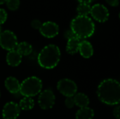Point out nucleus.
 I'll return each instance as SVG.
<instances>
[{"label":"nucleus","instance_id":"28","mask_svg":"<svg viewBox=\"0 0 120 119\" xmlns=\"http://www.w3.org/2000/svg\"><path fill=\"white\" fill-rule=\"evenodd\" d=\"M6 0H0V5L6 3Z\"/></svg>","mask_w":120,"mask_h":119},{"label":"nucleus","instance_id":"5","mask_svg":"<svg viewBox=\"0 0 120 119\" xmlns=\"http://www.w3.org/2000/svg\"><path fill=\"white\" fill-rule=\"evenodd\" d=\"M15 34L10 30H4L0 33V46L8 51L14 50L18 45Z\"/></svg>","mask_w":120,"mask_h":119},{"label":"nucleus","instance_id":"10","mask_svg":"<svg viewBox=\"0 0 120 119\" xmlns=\"http://www.w3.org/2000/svg\"><path fill=\"white\" fill-rule=\"evenodd\" d=\"M39 30L40 34L43 36L50 39V38H53L58 34L59 27L56 22L51 21H47L42 23Z\"/></svg>","mask_w":120,"mask_h":119},{"label":"nucleus","instance_id":"3","mask_svg":"<svg viewBox=\"0 0 120 119\" xmlns=\"http://www.w3.org/2000/svg\"><path fill=\"white\" fill-rule=\"evenodd\" d=\"M60 50L59 48L54 44L46 46L39 52L37 61L40 67L46 69L55 68L60 60Z\"/></svg>","mask_w":120,"mask_h":119},{"label":"nucleus","instance_id":"11","mask_svg":"<svg viewBox=\"0 0 120 119\" xmlns=\"http://www.w3.org/2000/svg\"><path fill=\"white\" fill-rule=\"evenodd\" d=\"M78 52L84 58H90L94 54V48L89 41L83 40L80 41Z\"/></svg>","mask_w":120,"mask_h":119},{"label":"nucleus","instance_id":"20","mask_svg":"<svg viewBox=\"0 0 120 119\" xmlns=\"http://www.w3.org/2000/svg\"><path fill=\"white\" fill-rule=\"evenodd\" d=\"M6 4L9 10L15 11L19 7L20 0H6Z\"/></svg>","mask_w":120,"mask_h":119},{"label":"nucleus","instance_id":"12","mask_svg":"<svg viewBox=\"0 0 120 119\" xmlns=\"http://www.w3.org/2000/svg\"><path fill=\"white\" fill-rule=\"evenodd\" d=\"M7 64L11 67L18 66L22 61V55L15 50H12L8 52L6 58Z\"/></svg>","mask_w":120,"mask_h":119},{"label":"nucleus","instance_id":"6","mask_svg":"<svg viewBox=\"0 0 120 119\" xmlns=\"http://www.w3.org/2000/svg\"><path fill=\"white\" fill-rule=\"evenodd\" d=\"M57 89L66 97H73L77 91V86L75 82L69 79H60L57 83Z\"/></svg>","mask_w":120,"mask_h":119},{"label":"nucleus","instance_id":"24","mask_svg":"<svg viewBox=\"0 0 120 119\" xmlns=\"http://www.w3.org/2000/svg\"><path fill=\"white\" fill-rule=\"evenodd\" d=\"M75 35L74 34L73 32L70 29H68L66 30L65 32H64V37L66 39H72L73 37H75Z\"/></svg>","mask_w":120,"mask_h":119},{"label":"nucleus","instance_id":"14","mask_svg":"<svg viewBox=\"0 0 120 119\" xmlns=\"http://www.w3.org/2000/svg\"><path fill=\"white\" fill-rule=\"evenodd\" d=\"M80 39L76 36L68 40L66 45V51L70 55H74L79 51V46L80 43Z\"/></svg>","mask_w":120,"mask_h":119},{"label":"nucleus","instance_id":"23","mask_svg":"<svg viewBox=\"0 0 120 119\" xmlns=\"http://www.w3.org/2000/svg\"><path fill=\"white\" fill-rule=\"evenodd\" d=\"M42 23L41 22L40 20H33L31 22V26L32 28L35 29H39L41 26Z\"/></svg>","mask_w":120,"mask_h":119},{"label":"nucleus","instance_id":"30","mask_svg":"<svg viewBox=\"0 0 120 119\" xmlns=\"http://www.w3.org/2000/svg\"><path fill=\"white\" fill-rule=\"evenodd\" d=\"M0 97H1V91H0Z\"/></svg>","mask_w":120,"mask_h":119},{"label":"nucleus","instance_id":"8","mask_svg":"<svg viewBox=\"0 0 120 119\" xmlns=\"http://www.w3.org/2000/svg\"><path fill=\"white\" fill-rule=\"evenodd\" d=\"M92 18L99 22H105L109 18V11L108 8L103 4H96L91 7V12Z\"/></svg>","mask_w":120,"mask_h":119},{"label":"nucleus","instance_id":"27","mask_svg":"<svg viewBox=\"0 0 120 119\" xmlns=\"http://www.w3.org/2000/svg\"><path fill=\"white\" fill-rule=\"evenodd\" d=\"M78 1L79 3H84V4H88L94 1V0H78Z\"/></svg>","mask_w":120,"mask_h":119},{"label":"nucleus","instance_id":"18","mask_svg":"<svg viewBox=\"0 0 120 119\" xmlns=\"http://www.w3.org/2000/svg\"><path fill=\"white\" fill-rule=\"evenodd\" d=\"M20 109L24 111H29L33 109L34 106V102L32 97H24L19 102Z\"/></svg>","mask_w":120,"mask_h":119},{"label":"nucleus","instance_id":"9","mask_svg":"<svg viewBox=\"0 0 120 119\" xmlns=\"http://www.w3.org/2000/svg\"><path fill=\"white\" fill-rule=\"evenodd\" d=\"M20 109L19 105L13 102H9L5 104L2 110V116L4 119H16L20 115Z\"/></svg>","mask_w":120,"mask_h":119},{"label":"nucleus","instance_id":"21","mask_svg":"<svg viewBox=\"0 0 120 119\" xmlns=\"http://www.w3.org/2000/svg\"><path fill=\"white\" fill-rule=\"evenodd\" d=\"M65 105L67 107V108L68 109H72L74 107L75 105V102H74V99L73 97H66L65 101Z\"/></svg>","mask_w":120,"mask_h":119},{"label":"nucleus","instance_id":"17","mask_svg":"<svg viewBox=\"0 0 120 119\" xmlns=\"http://www.w3.org/2000/svg\"><path fill=\"white\" fill-rule=\"evenodd\" d=\"M15 50L22 56V55L27 56V55H29L32 53V46L29 43L22 41V42H20V43H18Z\"/></svg>","mask_w":120,"mask_h":119},{"label":"nucleus","instance_id":"2","mask_svg":"<svg viewBox=\"0 0 120 119\" xmlns=\"http://www.w3.org/2000/svg\"><path fill=\"white\" fill-rule=\"evenodd\" d=\"M70 29L76 37L84 39L91 37L95 32V25L88 16L77 15L70 23Z\"/></svg>","mask_w":120,"mask_h":119},{"label":"nucleus","instance_id":"1","mask_svg":"<svg viewBox=\"0 0 120 119\" xmlns=\"http://www.w3.org/2000/svg\"><path fill=\"white\" fill-rule=\"evenodd\" d=\"M100 101L108 105H117L120 101V83L112 79H105L101 82L97 90Z\"/></svg>","mask_w":120,"mask_h":119},{"label":"nucleus","instance_id":"26","mask_svg":"<svg viewBox=\"0 0 120 119\" xmlns=\"http://www.w3.org/2000/svg\"><path fill=\"white\" fill-rule=\"evenodd\" d=\"M106 2L111 6H117L119 5V0H106Z\"/></svg>","mask_w":120,"mask_h":119},{"label":"nucleus","instance_id":"25","mask_svg":"<svg viewBox=\"0 0 120 119\" xmlns=\"http://www.w3.org/2000/svg\"><path fill=\"white\" fill-rule=\"evenodd\" d=\"M113 115L117 119H120V110L119 105H117L113 109Z\"/></svg>","mask_w":120,"mask_h":119},{"label":"nucleus","instance_id":"19","mask_svg":"<svg viewBox=\"0 0 120 119\" xmlns=\"http://www.w3.org/2000/svg\"><path fill=\"white\" fill-rule=\"evenodd\" d=\"M91 6L88 4L79 3L77 8V12L78 15L81 16H87L91 12Z\"/></svg>","mask_w":120,"mask_h":119},{"label":"nucleus","instance_id":"29","mask_svg":"<svg viewBox=\"0 0 120 119\" xmlns=\"http://www.w3.org/2000/svg\"><path fill=\"white\" fill-rule=\"evenodd\" d=\"M0 33H1V26H0Z\"/></svg>","mask_w":120,"mask_h":119},{"label":"nucleus","instance_id":"13","mask_svg":"<svg viewBox=\"0 0 120 119\" xmlns=\"http://www.w3.org/2000/svg\"><path fill=\"white\" fill-rule=\"evenodd\" d=\"M4 85L6 90L9 93L12 94H16L19 93L20 83L16 78L13 76H9L6 78L4 82Z\"/></svg>","mask_w":120,"mask_h":119},{"label":"nucleus","instance_id":"15","mask_svg":"<svg viewBox=\"0 0 120 119\" xmlns=\"http://www.w3.org/2000/svg\"><path fill=\"white\" fill-rule=\"evenodd\" d=\"M75 105L79 108H84L87 107L89 105V98L86 95L82 93H76L73 96Z\"/></svg>","mask_w":120,"mask_h":119},{"label":"nucleus","instance_id":"16","mask_svg":"<svg viewBox=\"0 0 120 119\" xmlns=\"http://www.w3.org/2000/svg\"><path fill=\"white\" fill-rule=\"evenodd\" d=\"M76 119H93L94 112L89 107L80 108L76 113Z\"/></svg>","mask_w":120,"mask_h":119},{"label":"nucleus","instance_id":"7","mask_svg":"<svg viewBox=\"0 0 120 119\" xmlns=\"http://www.w3.org/2000/svg\"><path fill=\"white\" fill-rule=\"evenodd\" d=\"M56 102V97L51 90H45L39 93L38 104L41 109L47 110L51 109Z\"/></svg>","mask_w":120,"mask_h":119},{"label":"nucleus","instance_id":"4","mask_svg":"<svg viewBox=\"0 0 120 119\" xmlns=\"http://www.w3.org/2000/svg\"><path fill=\"white\" fill-rule=\"evenodd\" d=\"M42 89V82L37 76L25 79L20 86L19 93L24 97H32L39 94Z\"/></svg>","mask_w":120,"mask_h":119},{"label":"nucleus","instance_id":"22","mask_svg":"<svg viewBox=\"0 0 120 119\" xmlns=\"http://www.w3.org/2000/svg\"><path fill=\"white\" fill-rule=\"evenodd\" d=\"M7 19V13L4 9L0 8V25L4 24Z\"/></svg>","mask_w":120,"mask_h":119}]
</instances>
